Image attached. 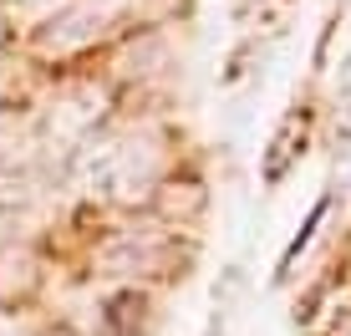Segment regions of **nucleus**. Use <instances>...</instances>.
<instances>
[{
    "instance_id": "f257e3e1",
    "label": "nucleus",
    "mask_w": 351,
    "mask_h": 336,
    "mask_svg": "<svg viewBox=\"0 0 351 336\" xmlns=\"http://www.w3.org/2000/svg\"><path fill=\"white\" fill-rule=\"evenodd\" d=\"M71 168H77L82 189L107 194L117 204H148L163 178L158 148L148 138H87L71 153Z\"/></svg>"
},
{
    "instance_id": "f03ea898",
    "label": "nucleus",
    "mask_w": 351,
    "mask_h": 336,
    "mask_svg": "<svg viewBox=\"0 0 351 336\" xmlns=\"http://www.w3.org/2000/svg\"><path fill=\"white\" fill-rule=\"evenodd\" d=\"M107 112V92L92 87V82H77V87L62 92V102L51 107V123H46V133L51 143H62L66 153H77L87 138H97V123H102Z\"/></svg>"
},
{
    "instance_id": "7ed1b4c3",
    "label": "nucleus",
    "mask_w": 351,
    "mask_h": 336,
    "mask_svg": "<svg viewBox=\"0 0 351 336\" xmlns=\"http://www.w3.org/2000/svg\"><path fill=\"white\" fill-rule=\"evenodd\" d=\"M168 255H173V239L128 230L102 250V265L107 275H168Z\"/></svg>"
},
{
    "instance_id": "20e7f679",
    "label": "nucleus",
    "mask_w": 351,
    "mask_h": 336,
    "mask_svg": "<svg viewBox=\"0 0 351 336\" xmlns=\"http://www.w3.org/2000/svg\"><path fill=\"white\" fill-rule=\"evenodd\" d=\"M153 209H158L163 214V219H178V224H184V219H193V214H199L204 209V184H199V178H178V173H168V178H158V189H153Z\"/></svg>"
},
{
    "instance_id": "39448f33",
    "label": "nucleus",
    "mask_w": 351,
    "mask_h": 336,
    "mask_svg": "<svg viewBox=\"0 0 351 336\" xmlns=\"http://www.w3.org/2000/svg\"><path fill=\"white\" fill-rule=\"evenodd\" d=\"M295 153H306V117H295V112H290L285 123H280V133H275V143H270V153H265V163H260L265 184H280Z\"/></svg>"
},
{
    "instance_id": "423d86ee",
    "label": "nucleus",
    "mask_w": 351,
    "mask_h": 336,
    "mask_svg": "<svg viewBox=\"0 0 351 336\" xmlns=\"http://www.w3.org/2000/svg\"><path fill=\"white\" fill-rule=\"evenodd\" d=\"M71 5H77L87 21H97V26L112 36L117 26H123V21L143 16V10H148V0H71Z\"/></svg>"
},
{
    "instance_id": "0eeeda50",
    "label": "nucleus",
    "mask_w": 351,
    "mask_h": 336,
    "mask_svg": "<svg viewBox=\"0 0 351 336\" xmlns=\"http://www.w3.org/2000/svg\"><path fill=\"white\" fill-rule=\"evenodd\" d=\"M26 5H31V0H26Z\"/></svg>"
}]
</instances>
